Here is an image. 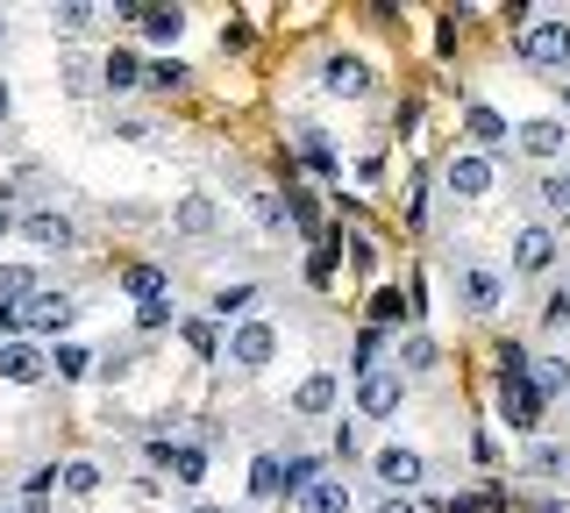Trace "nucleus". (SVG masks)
<instances>
[{
    "mask_svg": "<svg viewBox=\"0 0 570 513\" xmlns=\"http://www.w3.org/2000/svg\"><path fill=\"white\" fill-rule=\"evenodd\" d=\"M400 399H406V378L400 371H364V378H356V421H392L400 414Z\"/></svg>",
    "mask_w": 570,
    "mask_h": 513,
    "instance_id": "nucleus-4",
    "label": "nucleus"
},
{
    "mask_svg": "<svg viewBox=\"0 0 570 513\" xmlns=\"http://www.w3.org/2000/svg\"><path fill=\"white\" fill-rule=\"evenodd\" d=\"M499 421H507V428L513 435H534V428H542V393H534V378H513V371H507V378H499Z\"/></svg>",
    "mask_w": 570,
    "mask_h": 513,
    "instance_id": "nucleus-2",
    "label": "nucleus"
},
{
    "mask_svg": "<svg viewBox=\"0 0 570 513\" xmlns=\"http://www.w3.org/2000/svg\"><path fill=\"white\" fill-rule=\"evenodd\" d=\"M307 171H314V179H335V171H343V165H335V150L321 144V136H307Z\"/></svg>",
    "mask_w": 570,
    "mask_h": 513,
    "instance_id": "nucleus-36",
    "label": "nucleus"
},
{
    "mask_svg": "<svg viewBox=\"0 0 570 513\" xmlns=\"http://www.w3.org/2000/svg\"><path fill=\"white\" fill-rule=\"evenodd\" d=\"M549 264H557V228L528 221L521 236H513V278H534V272H549Z\"/></svg>",
    "mask_w": 570,
    "mask_h": 513,
    "instance_id": "nucleus-8",
    "label": "nucleus"
},
{
    "mask_svg": "<svg viewBox=\"0 0 570 513\" xmlns=\"http://www.w3.org/2000/svg\"><path fill=\"white\" fill-rule=\"evenodd\" d=\"M8 115H14V86L0 79V121H8Z\"/></svg>",
    "mask_w": 570,
    "mask_h": 513,
    "instance_id": "nucleus-45",
    "label": "nucleus"
},
{
    "mask_svg": "<svg viewBox=\"0 0 570 513\" xmlns=\"http://www.w3.org/2000/svg\"><path fill=\"white\" fill-rule=\"evenodd\" d=\"M463 129H471V144H507V115H492L485 100H471V108H463Z\"/></svg>",
    "mask_w": 570,
    "mask_h": 513,
    "instance_id": "nucleus-20",
    "label": "nucleus"
},
{
    "mask_svg": "<svg viewBox=\"0 0 570 513\" xmlns=\"http://www.w3.org/2000/svg\"><path fill=\"white\" fill-rule=\"evenodd\" d=\"M29 293H36V272H29V264H0V307H22Z\"/></svg>",
    "mask_w": 570,
    "mask_h": 513,
    "instance_id": "nucleus-25",
    "label": "nucleus"
},
{
    "mask_svg": "<svg viewBox=\"0 0 570 513\" xmlns=\"http://www.w3.org/2000/svg\"><path fill=\"white\" fill-rule=\"evenodd\" d=\"M178 335H186V349H200V357H214V349H222V328H214L207 314H193V322H178Z\"/></svg>",
    "mask_w": 570,
    "mask_h": 513,
    "instance_id": "nucleus-27",
    "label": "nucleus"
},
{
    "mask_svg": "<svg viewBox=\"0 0 570 513\" xmlns=\"http://www.w3.org/2000/svg\"><path fill=\"white\" fill-rule=\"evenodd\" d=\"M121 293H129L136 307H150V299H165V272H157V264H129V272H121Z\"/></svg>",
    "mask_w": 570,
    "mask_h": 513,
    "instance_id": "nucleus-21",
    "label": "nucleus"
},
{
    "mask_svg": "<svg viewBox=\"0 0 570 513\" xmlns=\"http://www.w3.org/2000/svg\"><path fill=\"white\" fill-rule=\"evenodd\" d=\"M186 513H228V506H186Z\"/></svg>",
    "mask_w": 570,
    "mask_h": 513,
    "instance_id": "nucleus-47",
    "label": "nucleus"
},
{
    "mask_svg": "<svg viewBox=\"0 0 570 513\" xmlns=\"http://www.w3.org/2000/svg\"><path fill=\"white\" fill-rule=\"evenodd\" d=\"M14 513H50V506H43V500H36V492H29V500H22V506H14Z\"/></svg>",
    "mask_w": 570,
    "mask_h": 513,
    "instance_id": "nucleus-46",
    "label": "nucleus"
},
{
    "mask_svg": "<svg viewBox=\"0 0 570 513\" xmlns=\"http://www.w3.org/2000/svg\"><path fill=\"white\" fill-rule=\"evenodd\" d=\"M171 322V299H150V307H136V328L150 335V328H165Z\"/></svg>",
    "mask_w": 570,
    "mask_h": 513,
    "instance_id": "nucleus-39",
    "label": "nucleus"
},
{
    "mask_svg": "<svg viewBox=\"0 0 570 513\" xmlns=\"http://www.w3.org/2000/svg\"><path fill=\"white\" fill-rule=\"evenodd\" d=\"M58 492H65V500H94V492H100V471L86 464V456H71V464L58 471Z\"/></svg>",
    "mask_w": 570,
    "mask_h": 513,
    "instance_id": "nucleus-24",
    "label": "nucleus"
},
{
    "mask_svg": "<svg viewBox=\"0 0 570 513\" xmlns=\"http://www.w3.org/2000/svg\"><path fill=\"white\" fill-rule=\"evenodd\" d=\"M328 456H335V464H356V456H364V442H356V421H343V414H335V435H328Z\"/></svg>",
    "mask_w": 570,
    "mask_h": 513,
    "instance_id": "nucleus-30",
    "label": "nucleus"
},
{
    "mask_svg": "<svg viewBox=\"0 0 570 513\" xmlns=\"http://www.w3.org/2000/svg\"><path fill=\"white\" fill-rule=\"evenodd\" d=\"M249 299H257V286H249V278H228V286L214 293V314H236V322H249Z\"/></svg>",
    "mask_w": 570,
    "mask_h": 513,
    "instance_id": "nucleus-26",
    "label": "nucleus"
},
{
    "mask_svg": "<svg viewBox=\"0 0 570 513\" xmlns=\"http://www.w3.org/2000/svg\"><path fill=\"white\" fill-rule=\"evenodd\" d=\"M528 378H534V393H542V399H570V364L563 357H534Z\"/></svg>",
    "mask_w": 570,
    "mask_h": 513,
    "instance_id": "nucleus-19",
    "label": "nucleus"
},
{
    "mask_svg": "<svg viewBox=\"0 0 570 513\" xmlns=\"http://www.w3.org/2000/svg\"><path fill=\"white\" fill-rule=\"evenodd\" d=\"M50 371H58V378H86V371H94V357H86L79 343H58V357H50Z\"/></svg>",
    "mask_w": 570,
    "mask_h": 513,
    "instance_id": "nucleus-32",
    "label": "nucleus"
},
{
    "mask_svg": "<svg viewBox=\"0 0 570 513\" xmlns=\"http://www.w3.org/2000/svg\"><path fill=\"white\" fill-rule=\"evenodd\" d=\"M534 471L557 477V471H563V442H534Z\"/></svg>",
    "mask_w": 570,
    "mask_h": 513,
    "instance_id": "nucleus-40",
    "label": "nucleus"
},
{
    "mask_svg": "<svg viewBox=\"0 0 570 513\" xmlns=\"http://www.w3.org/2000/svg\"><path fill=\"white\" fill-rule=\"evenodd\" d=\"M513 150L534 157V165H557V157L570 150V129L563 121H521V129H513Z\"/></svg>",
    "mask_w": 570,
    "mask_h": 513,
    "instance_id": "nucleus-9",
    "label": "nucleus"
},
{
    "mask_svg": "<svg viewBox=\"0 0 570 513\" xmlns=\"http://www.w3.org/2000/svg\"><path fill=\"white\" fill-rule=\"evenodd\" d=\"M456 293H463V307H471V314H499V299H507V278H499L492 264H463Z\"/></svg>",
    "mask_w": 570,
    "mask_h": 513,
    "instance_id": "nucleus-12",
    "label": "nucleus"
},
{
    "mask_svg": "<svg viewBox=\"0 0 570 513\" xmlns=\"http://www.w3.org/2000/svg\"><path fill=\"white\" fill-rule=\"evenodd\" d=\"M293 506H299V513H350V506H356V492H350V477L335 471V477H321V485H307Z\"/></svg>",
    "mask_w": 570,
    "mask_h": 513,
    "instance_id": "nucleus-17",
    "label": "nucleus"
},
{
    "mask_svg": "<svg viewBox=\"0 0 570 513\" xmlns=\"http://www.w3.org/2000/svg\"><path fill=\"white\" fill-rule=\"evenodd\" d=\"M321 86H328V93H343V100H364L371 93V65L350 58V50H335V58L321 65Z\"/></svg>",
    "mask_w": 570,
    "mask_h": 513,
    "instance_id": "nucleus-15",
    "label": "nucleus"
},
{
    "mask_svg": "<svg viewBox=\"0 0 570 513\" xmlns=\"http://www.w3.org/2000/svg\"><path fill=\"white\" fill-rule=\"evenodd\" d=\"M22 236L36 243V250H71V243H79V228H71L58 207H29V215H22Z\"/></svg>",
    "mask_w": 570,
    "mask_h": 513,
    "instance_id": "nucleus-14",
    "label": "nucleus"
},
{
    "mask_svg": "<svg viewBox=\"0 0 570 513\" xmlns=\"http://www.w3.org/2000/svg\"><path fill=\"white\" fill-rule=\"evenodd\" d=\"M307 286H321V293L335 286V236H328V243H321V250L307 257Z\"/></svg>",
    "mask_w": 570,
    "mask_h": 513,
    "instance_id": "nucleus-31",
    "label": "nucleus"
},
{
    "mask_svg": "<svg viewBox=\"0 0 570 513\" xmlns=\"http://www.w3.org/2000/svg\"><path fill=\"white\" fill-rule=\"evenodd\" d=\"M400 364L406 371H435V343H428V335H406V343H400Z\"/></svg>",
    "mask_w": 570,
    "mask_h": 513,
    "instance_id": "nucleus-35",
    "label": "nucleus"
},
{
    "mask_svg": "<svg viewBox=\"0 0 570 513\" xmlns=\"http://www.w3.org/2000/svg\"><path fill=\"white\" fill-rule=\"evenodd\" d=\"M0 43H8V14H0Z\"/></svg>",
    "mask_w": 570,
    "mask_h": 513,
    "instance_id": "nucleus-48",
    "label": "nucleus"
},
{
    "mask_svg": "<svg viewBox=\"0 0 570 513\" xmlns=\"http://www.w3.org/2000/svg\"><path fill=\"white\" fill-rule=\"evenodd\" d=\"M335 406H343V378H335V371H307V378H299V393H293V414L328 421Z\"/></svg>",
    "mask_w": 570,
    "mask_h": 513,
    "instance_id": "nucleus-10",
    "label": "nucleus"
},
{
    "mask_svg": "<svg viewBox=\"0 0 570 513\" xmlns=\"http://www.w3.org/2000/svg\"><path fill=\"white\" fill-rule=\"evenodd\" d=\"M150 464L171 471L178 485H200V477H207V450H200V442H150Z\"/></svg>",
    "mask_w": 570,
    "mask_h": 513,
    "instance_id": "nucleus-11",
    "label": "nucleus"
},
{
    "mask_svg": "<svg viewBox=\"0 0 570 513\" xmlns=\"http://www.w3.org/2000/svg\"><path fill=\"white\" fill-rule=\"evenodd\" d=\"M371 477H379L385 492H400V500H414L421 477H428V456L414 442H385V450H371Z\"/></svg>",
    "mask_w": 570,
    "mask_h": 513,
    "instance_id": "nucleus-1",
    "label": "nucleus"
},
{
    "mask_svg": "<svg viewBox=\"0 0 570 513\" xmlns=\"http://www.w3.org/2000/svg\"><path fill=\"white\" fill-rule=\"evenodd\" d=\"M214 221H222V207H214L207 193H186V200L171 207V228H178L186 243H207V236H214Z\"/></svg>",
    "mask_w": 570,
    "mask_h": 513,
    "instance_id": "nucleus-16",
    "label": "nucleus"
},
{
    "mask_svg": "<svg viewBox=\"0 0 570 513\" xmlns=\"http://www.w3.org/2000/svg\"><path fill=\"white\" fill-rule=\"evenodd\" d=\"M58 29H94V8H58Z\"/></svg>",
    "mask_w": 570,
    "mask_h": 513,
    "instance_id": "nucleus-42",
    "label": "nucleus"
},
{
    "mask_svg": "<svg viewBox=\"0 0 570 513\" xmlns=\"http://www.w3.org/2000/svg\"><path fill=\"white\" fill-rule=\"evenodd\" d=\"M0 378H8V385H43L50 378V357L14 335V343H0Z\"/></svg>",
    "mask_w": 570,
    "mask_h": 513,
    "instance_id": "nucleus-13",
    "label": "nucleus"
},
{
    "mask_svg": "<svg viewBox=\"0 0 570 513\" xmlns=\"http://www.w3.org/2000/svg\"><path fill=\"white\" fill-rule=\"evenodd\" d=\"M71 293H58V286H36L29 299H22V335H65L71 328Z\"/></svg>",
    "mask_w": 570,
    "mask_h": 513,
    "instance_id": "nucleus-6",
    "label": "nucleus"
},
{
    "mask_svg": "<svg viewBox=\"0 0 570 513\" xmlns=\"http://www.w3.org/2000/svg\"><path fill=\"white\" fill-rule=\"evenodd\" d=\"M142 37H150V43H178V37H186V14H178V8H142Z\"/></svg>",
    "mask_w": 570,
    "mask_h": 513,
    "instance_id": "nucleus-22",
    "label": "nucleus"
},
{
    "mask_svg": "<svg viewBox=\"0 0 570 513\" xmlns=\"http://www.w3.org/2000/svg\"><path fill=\"white\" fill-rule=\"evenodd\" d=\"M542 200H549V215H570V165H557L542 179Z\"/></svg>",
    "mask_w": 570,
    "mask_h": 513,
    "instance_id": "nucleus-33",
    "label": "nucleus"
},
{
    "mask_svg": "<svg viewBox=\"0 0 570 513\" xmlns=\"http://www.w3.org/2000/svg\"><path fill=\"white\" fill-rule=\"evenodd\" d=\"M249 207H257V221H264V228H285V215H293V207H285L278 193H257V200H249Z\"/></svg>",
    "mask_w": 570,
    "mask_h": 513,
    "instance_id": "nucleus-37",
    "label": "nucleus"
},
{
    "mask_svg": "<svg viewBox=\"0 0 570 513\" xmlns=\"http://www.w3.org/2000/svg\"><path fill=\"white\" fill-rule=\"evenodd\" d=\"M371 513H421V500H400V492H385V500L371 506Z\"/></svg>",
    "mask_w": 570,
    "mask_h": 513,
    "instance_id": "nucleus-43",
    "label": "nucleus"
},
{
    "mask_svg": "<svg viewBox=\"0 0 570 513\" xmlns=\"http://www.w3.org/2000/svg\"><path fill=\"white\" fill-rule=\"evenodd\" d=\"M14 228H22V215H14V207H8V200H0V243H8V236H14Z\"/></svg>",
    "mask_w": 570,
    "mask_h": 513,
    "instance_id": "nucleus-44",
    "label": "nucleus"
},
{
    "mask_svg": "<svg viewBox=\"0 0 570 513\" xmlns=\"http://www.w3.org/2000/svg\"><path fill=\"white\" fill-rule=\"evenodd\" d=\"M272 357H278V328L264 322V314H249V322L228 328V364L236 371H264Z\"/></svg>",
    "mask_w": 570,
    "mask_h": 513,
    "instance_id": "nucleus-3",
    "label": "nucleus"
},
{
    "mask_svg": "<svg viewBox=\"0 0 570 513\" xmlns=\"http://www.w3.org/2000/svg\"><path fill=\"white\" fill-rule=\"evenodd\" d=\"M142 79L165 86V93H178V86H186V65H178V58H157V65H142Z\"/></svg>",
    "mask_w": 570,
    "mask_h": 513,
    "instance_id": "nucleus-34",
    "label": "nucleus"
},
{
    "mask_svg": "<svg viewBox=\"0 0 570 513\" xmlns=\"http://www.w3.org/2000/svg\"><path fill=\"white\" fill-rule=\"evenodd\" d=\"M521 58L534 72H570V22H528Z\"/></svg>",
    "mask_w": 570,
    "mask_h": 513,
    "instance_id": "nucleus-5",
    "label": "nucleus"
},
{
    "mask_svg": "<svg viewBox=\"0 0 570 513\" xmlns=\"http://www.w3.org/2000/svg\"><path fill=\"white\" fill-rule=\"evenodd\" d=\"M307 485H321V464L314 456H285V500H299Z\"/></svg>",
    "mask_w": 570,
    "mask_h": 513,
    "instance_id": "nucleus-29",
    "label": "nucleus"
},
{
    "mask_svg": "<svg viewBox=\"0 0 570 513\" xmlns=\"http://www.w3.org/2000/svg\"><path fill=\"white\" fill-rule=\"evenodd\" d=\"M379 357H385V328L379 322L356 328V378H364V371H379Z\"/></svg>",
    "mask_w": 570,
    "mask_h": 513,
    "instance_id": "nucleus-28",
    "label": "nucleus"
},
{
    "mask_svg": "<svg viewBox=\"0 0 570 513\" xmlns=\"http://www.w3.org/2000/svg\"><path fill=\"white\" fill-rule=\"evenodd\" d=\"M278 492H285V464L264 450L257 464H249V500H278Z\"/></svg>",
    "mask_w": 570,
    "mask_h": 513,
    "instance_id": "nucleus-23",
    "label": "nucleus"
},
{
    "mask_svg": "<svg viewBox=\"0 0 570 513\" xmlns=\"http://www.w3.org/2000/svg\"><path fill=\"white\" fill-rule=\"evenodd\" d=\"M492 179H499V165H492L485 150H463V157H450V165H442V186H450L456 200H485Z\"/></svg>",
    "mask_w": 570,
    "mask_h": 513,
    "instance_id": "nucleus-7",
    "label": "nucleus"
},
{
    "mask_svg": "<svg viewBox=\"0 0 570 513\" xmlns=\"http://www.w3.org/2000/svg\"><path fill=\"white\" fill-rule=\"evenodd\" d=\"M385 179V157H356V186H379Z\"/></svg>",
    "mask_w": 570,
    "mask_h": 513,
    "instance_id": "nucleus-41",
    "label": "nucleus"
},
{
    "mask_svg": "<svg viewBox=\"0 0 570 513\" xmlns=\"http://www.w3.org/2000/svg\"><path fill=\"white\" fill-rule=\"evenodd\" d=\"M371 314H379V328H385V322H400V314H406V299L392 293V286H379V299H371Z\"/></svg>",
    "mask_w": 570,
    "mask_h": 513,
    "instance_id": "nucleus-38",
    "label": "nucleus"
},
{
    "mask_svg": "<svg viewBox=\"0 0 570 513\" xmlns=\"http://www.w3.org/2000/svg\"><path fill=\"white\" fill-rule=\"evenodd\" d=\"M100 86H107V93L142 86V58H136V50H107V58H100Z\"/></svg>",
    "mask_w": 570,
    "mask_h": 513,
    "instance_id": "nucleus-18",
    "label": "nucleus"
}]
</instances>
